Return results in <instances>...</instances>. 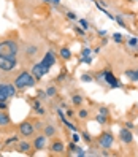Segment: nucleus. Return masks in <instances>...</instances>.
<instances>
[{"instance_id": "1", "label": "nucleus", "mask_w": 138, "mask_h": 157, "mask_svg": "<svg viewBox=\"0 0 138 157\" xmlns=\"http://www.w3.org/2000/svg\"><path fill=\"white\" fill-rule=\"evenodd\" d=\"M35 82H36V79L33 78V75L30 71H21L14 79V86L17 90H25L29 87H33Z\"/></svg>"}, {"instance_id": "2", "label": "nucleus", "mask_w": 138, "mask_h": 157, "mask_svg": "<svg viewBox=\"0 0 138 157\" xmlns=\"http://www.w3.org/2000/svg\"><path fill=\"white\" fill-rule=\"evenodd\" d=\"M19 44L16 40H3L0 41V56H6V57H17L19 54Z\"/></svg>"}, {"instance_id": "3", "label": "nucleus", "mask_w": 138, "mask_h": 157, "mask_svg": "<svg viewBox=\"0 0 138 157\" xmlns=\"http://www.w3.org/2000/svg\"><path fill=\"white\" fill-rule=\"evenodd\" d=\"M17 59L16 57H6V56H0V70L2 71H13L17 68Z\"/></svg>"}, {"instance_id": "4", "label": "nucleus", "mask_w": 138, "mask_h": 157, "mask_svg": "<svg viewBox=\"0 0 138 157\" xmlns=\"http://www.w3.org/2000/svg\"><path fill=\"white\" fill-rule=\"evenodd\" d=\"M48 71H49V68L46 67L43 62H36L35 65L32 67V70H30V73L33 75L35 79H41L44 75H48Z\"/></svg>"}, {"instance_id": "5", "label": "nucleus", "mask_w": 138, "mask_h": 157, "mask_svg": "<svg viewBox=\"0 0 138 157\" xmlns=\"http://www.w3.org/2000/svg\"><path fill=\"white\" fill-rule=\"evenodd\" d=\"M113 143H114V136H113L111 133H109V132L102 133V135H100V138H98V144L102 146V147H105V149L111 147V146H113Z\"/></svg>"}, {"instance_id": "6", "label": "nucleus", "mask_w": 138, "mask_h": 157, "mask_svg": "<svg viewBox=\"0 0 138 157\" xmlns=\"http://www.w3.org/2000/svg\"><path fill=\"white\" fill-rule=\"evenodd\" d=\"M33 132H35V127H33L32 122L24 121V122L19 124V133H21L22 136H25V138H27V136H32Z\"/></svg>"}, {"instance_id": "7", "label": "nucleus", "mask_w": 138, "mask_h": 157, "mask_svg": "<svg viewBox=\"0 0 138 157\" xmlns=\"http://www.w3.org/2000/svg\"><path fill=\"white\" fill-rule=\"evenodd\" d=\"M41 62H43L48 68L54 67V65H56V54H54L52 51H48V52L44 54V57L41 59Z\"/></svg>"}, {"instance_id": "8", "label": "nucleus", "mask_w": 138, "mask_h": 157, "mask_svg": "<svg viewBox=\"0 0 138 157\" xmlns=\"http://www.w3.org/2000/svg\"><path fill=\"white\" fill-rule=\"evenodd\" d=\"M46 138H48V136H46L44 133L36 136L35 140H33V144H32V146H33V149H36V151L44 149V147H46Z\"/></svg>"}, {"instance_id": "9", "label": "nucleus", "mask_w": 138, "mask_h": 157, "mask_svg": "<svg viewBox=\"0 0 138 157\" xmlns=\"http://www.w3.org/2000/svg\"><path fill=\"white\" fill-rule=\"evenodd\" d=\"M119 138H121V141L122 143H132L133 141V135H132V132H130V128H121V132H119Z\"/></svg>"}, {"instance_id": "10", "label": "nucleus", "mask_w": 138, "mask_h": 157, "mask_svg": "<svg viewBox=\"0 0 138 157\" xmlns=\"http://www.w3.org/2000/svg\"><path fill=\"white\" fill-rule=\"evenodd\" d=\"M102 75H103V79H105V81H106L111 87H119V81L116 79V76L113 75L111 71H108V70H106V71H103V73H102Z\"/></svg>"}, {"instance_id": "11", "label": "nucleus", "mask_w": 138, "mask_h": 157, "mask_svg": "<svg viewBox=\"0 0 138 157\" xmlns=\"http://www.w3.org/2000/svg\"><path fill=\"white\" fill-rule=\"evenodd\" d=\"M49 149H51L52 154H63V151H65V146H63L62 141L56 140V141H52V143H51Z\"/></svg>"}, {"instance_id": "12", "label": "nucleus", "mask_w": 138, "mask_h": 157, "mask_svg": "<svg viewBox=\"0 0 138 157\" xmlns=\"http://www.w3.org/2000/svg\"><path fill=\"white\" fill-rule=\"evenodd\" d=\"M38 51H40L38 44H33V43H30V44H25V48H24L25 56H29V57H33L35 54H38Z\"/></svg>"}, {"instance_id": "13", "label": "nucleus", "mask_w": 138, "mask_h": 157, "mask_svg": "<svg viewBox=\"0 0 138 157\" xmlns=\"http://www.w3.org/2000/svg\"><path fill=\"white\" fill-rule=\"evenodd\" d=\"M43 133L46 135V136H56V133H57V128H56V125H52V124H49V125H44V128H43Z\"/></svg>"}, {"instance_id": "14", "label": "nucleus", "mask_w": 138, "mask_h": 157, "mask_svg": "<svg viewBox=\"0 0 138 157\" xmlns=\"http://www.w3.org/2000/svg\"><path fill=\"white\" fill-rule=\"evenodd\" d=\"M32 144L30 143H27V141H21L19 146H17V151H19L21 154H27V152H30L32 151Z\"/></svg>"}, {"instance_id": "15", "label": "nucleus", "mask_w": 138, "mask_h": 157, "mask_svg": "<svg viewBox=\"0 0 138 157\" xmlns=\"http://www.w3.org/2000/svg\"><path fill=\"white\" fill-rule=\"evenodd\" d=\"M10 122H11L10 116H8L6 113H3V109H0V125H2V127L10 125Z\"/></svg>"}, {"instance_id": "16", "label": "nucleus", "mask_w": 138, "mask_h": 157, "mask_svg": "<svg viewBox=\"0 0 138 157\" xmlns=\"http://www.w3.org/2000/svg\"><path fill=\"white\" fill-rule=\"evenodd\" d=\"M124 75L130 79V81H133V82H138V73H136V70H125V73Z\"/></svg>"}, {"instance_id": "17", "label": "nucleus", "mask_w": 138, "mask_h": 157, "mask_svg": "<svg viewBox=\"0 0 138 157\" xmlns=\"http://www.w3.org/2000/svg\"><path fill=\"white\" fill-rule=\"evenodd\" d=\"M59 56H60L63 60H70V59H71V51H70L68 48H62V49L59 51Z\"/></svg>"}, {"instance_id": "18", "label": "nucleus", "mask_w": 138, "mask_h": 157, "mask_svg": "<svg viewBox=\"0 0 138 157\" xmlns=\"http://www.w3.org/2000/svg\"><path fill=\"white\" fill-rule=\"evenodd\" d=\"M57 94V89H56V86H48V87H46V95H48V97H54V95H56Z\"/></svg>"}, {"instance_id": "19", "label": "nucleus", "mask_w": 138, "mask_h": 157, "mask_svg": "<svg viewBox=\"0 0 138 157\" xmlns=\"http://www.w3.org/2000/svg\"><path fill=\"white\" fill-rule=\"evenodd\" d=\"M95 121H97L98 124L105 125V124H106V121H108V116H105V114H100V113H98V114L95 116Z\"/></svg>"}, {"instance_id": "20", "label": "nucleus", "mask_w": 138, "mask_h": 157, "mask_svg": "<svg viewBox=\"0 0 138 157\" xmlns=\"http://www.w3.org/2000/svg\"><path fill=\"white\" fill-rule=\"evenodd\" d=\"M71 103L75 105V106H81V103H82V97H81V95H76V94H75V95L71 97Z\"/></svg>"}, {"instance_id": "21", "label": "nucleus", "mask_w": 138, "mask_h": 157, "mask_svg": "<svg viewBox=\"0 0 138 157\" xmlns=\"http://www.w3.org/2000/svg\"><path fill=\"white\" fill-rule=\"evenodd\" d=\"M78 117L79 119H87L89 117V111H87V109H79V111H78Z\"/></svg>"}, {"instance_id": "22", "label": "nucleus", "mask_w": 138, "mask_h": 157, "mask_svg": "<svg viewBox=\"0 0 138 157\" xmlns=\"http://www.w3.org/2000/svg\"><path fill=\"white\" fill-rule=\"evenodd\" d=\"M81 81L82 82H90V81H94V78H92L90 75H87V73H84V75L81 76Z\"/></svg>"}, {"instance_id": "23", "label": "nucleus", "mask_w": 138, "mask_h": 157, "mask_svg": "<svg viewBox=\"0 0 138 157\" xmlns=\"http://www.w3.org/2000/svg\"><path fill=\"white\" fill-rule=\"evenodd\" d=\"M73 152H75V154H78L79 157H84V155H86V152L82 151V149H81L79 146H75V151H73Z\"/></svg>"}, {"instance_id": "24", "label": "nucleus", "mask_w": 138, "mask_h": 157, "mask_svg": "<svg viewBox=\"0 0 138 157\" xmlns=\"http://www.w3.org/2000/svg\"><path fill=\"white\" fill-rule=\"evenodd\" d=\"M79 140H81V135H79V133H76V132H75V133L71 135V141H73V143H78Z\"/></svg>"}, {"instance_id": "25", "label": "nucleus", "mask_w": 138, "mask_h": 157, "mask_svg": "<svg viewBox=\"0 0 138 157\" xmlns=\"http://www.w3.org/2000/svg\"><path fill=\"white\" fill-rule=\"evenodd\" d=\"M127 44H128V46H133V48H135V46L138 44V38H135V36H133V38H130V40L127 41Z\"/></svg>"}, {"instance_id": "26", "label": "nucleus", "mask_w": 138, "mask_h": 157, "mask_svg": "<svg viewBox=\"0 0 138 157\" xmlns=\"http://www.w3.org/2000/svg\"><path fill=\"white\" fill-rule=\"evenodd\" d=\"M81 138H82V140H84L87 144L92 141V138H90V135H89V133H82V135H81Z\"/></svg>"}, {"instance_id": "27", "label": "nucleus", "mask_w": 138, "mask_h": 157, "mask_svg": "<svg viewBox=\"0 0 138 157\" xmlns=\"http://www.w3.org/2000/svg\"><path fill=\"white\" fill-rule=\"evenodd\" d=\"M113 40H114L116 43H121V41H122V35H121V33H114V35H113Z\"/></svg>"}, {"instance_id": "28", "label": "nucleus", "mask_w": 138, "mask_h": 157, "mask_svg": "<svg viewBox=\"0 0 138 157\" xmlns=\"http://www.w3.org/2000/svg\"><path fill=\"white\" fill-rule=\"evenodd\" d=\"M90 52H92L90 48H84V49L81 51V56H82V57H84V56H90Z\"/></svg>"}, {"instance_id": "29", "label": "nucleus", "mask_w": 138, "mask_h": 157, "mask_svg": "<svg viewBox=\"0 0 138 157\" xmlns=\"http://www.w3.org/2000/svg\"><path fill=\"white\" fill-rule=\"evenodd\" d=\"M81 62H82V63H87V65H89V63L92 62V57H90V56H84V57L81 59Z\"/></svg>"}, {"instance_id": "30", "label": "nucleus", "mask_w": 138, "mask_h": 157, "mask_svg": "<svg viewBox=\"0 0 138 157\" xmlns=\"http://www.w3.org/2000/svg\"><path fill=\"white\" fill-rule=\"evenodd\" d=\"M79 24L82 25V29H89V24H87V21H86V19H81V21H79Z\"/></svg>"}, {"instance_id": "31", "label": "nucleus", "mask_w": 138, "mask_h": 157, "mask_svg": "<svg viewBox=\"0 0 138 157\" xmlns=\"http://www.w3.org/2000/svg\"><path fill=\"white\" fill-rule=\"evenodd\" d=\"M98 113H100V114H105V116H108V114H109L108 108H100V109H98Z\"/></svg>"}, {"instance_id": "32", "label": "nucleus", "mask_w": 138, "mask_h": 157, "mask_svg": "<svg viewBox=\"0 0 138 157\" xmlns=\"http://www.w3.org/2000/svg\"><path fill=\"white\" fill-rule=\"evenodd\" d=\"M67 17H68V19H75V21H76V14H75V13H71V11L67 13Z\"/></svg>"}, {"instance_id": "33", "label": "nucleus", "mask_w": 138, "mask_h": 157, "mask_svg": "<svg viewBox=\"0 0 138 157\" xmlns=\"http://www.w3.org/2000/svg\"><path fill=\"white\" fill-rule=\"evenodd\" d=\"M8 108V101H0V109H6Z\"/></svg>"}, {"instance_id": "34", "label": "nucleus", "mask_w": 138, "mask_h": 157, "mask_svg": "<svg viewBox=\"0 0 138 157\" xmlns=\"http://www.w3.org/2000/svg\"><path fill=\"white\" fill-rule=\"evenodd\" d=\"M35 111H36V113H38L40 116H43V114H44V108H41V106H38V108H36V109H35Z\"/></svg>"}, {"instance_id": "35", "label": "nucleus", "mask_w": 138, "mask_h": 157, "mask_svg": "<svg viewBox=\"0 0 138 157\" xmlns=\"http://www.w3.org/2000/svg\"><path fill=\"white\" fill-rule=\"evenodd\" d=\"M14 141H17V136H11L10 140H6V144H10V143H14Z\"/></svg>"}, {"instance_id": "36", "label": "nucleus", "mask_w": 138, "mask_h": 157, "mask_svg": "<svg viewBox=\"0 0 138 157\" xmlns=\"http://www.w3.org/2000/svg\"><path fill=\"white\" fill-rule=\"evenodd\" d=\"M75 32H76L78 35H84V30H82V29H79V27H75Z\"/></svg>"}, {"instance_id": "37", "label": "nucleus", "mask_w": 138, "mask_h": 157, "mask_svg": "<svg viewBox=\"0 0 138 157\" xmlns=\"http://www.w3.org/2000/svg\"><path fill=\"white\" fill-rule=\"evenodd\" d=\"M73 116H75V113H73L71 109H68V111H67V117H73Z\"/></svg>"}, {"instance_id": "38", "label": "nucleus", "mask_w": 138, "mask_h": 157, "mask_svg": "<svg viewBox=\"0 0 138 157\" xmlns=\"http://www.w3.org/2000/svg\"><path fill=\"white\" fill-rule=\"evenodd\" d=\"M75 146H76V144H75V143H71V144H70V146H68V149H70V151H71V152H73V151H75Z\"/></svg>"}, {"instance_id": "39", "label": "nucleus", "mask_w": 138, "mask_h": 157, "mask_svg": "<svg viewBox=\"0 0 138 157\" xmlns=\"http://www.w3.org/2000/svg\"><path fill=\"white\" fill-rule=\"evenodd\" d=\"M49 2H51L52 5H59V3H60V0H49Z\"/></svg>"}, {"instance_id": "40", "label": "nucleus", "mask_w": 138, "mask_h": 157, "mask_svg": "<svg viewBox=\"0 0 138 157\" xmlns=\"http://www.w3.org/2000/svg\"><path fill=\"white\" fill-rule=\"evenodd\" d=\"M125 125H127V128H130V130H132V128H133V124H132V122H127Z\"/></svg>"}, {"instance_id": "41", "label": "nucleus", "mask_w": 138, "mask_h": 157, "mask_svg": "<svg viewBox=\"0 0 138 157\" xmlns=\"http://www.w3.org/2000/svg\"><path fill=\"white\" fill-rule=\"evenodd\" d=\"M98 35L103 36V35H106V32H105V30H98Z\"/></svg>"}, {"instance_id": "42", "label": "nucleus", "mask_w": 138, "mask_h": 157, "mask_svg": "<svg viewBox=\"0 0 138 157\" xmlns=\"http://www.w3.org/2000/svg\"><path fill=\"white\" fill-rule=\"evenodd\" d=\"M2 86H3V82H0V90H2Z\"/></svg>"}, {"instance_id": "43", "label": "nucleus", "mask_w": 138, "mask_h": 157, "mask_svg": "<svg viewBox=\"0 0 138 157\" xmlns=\"http://www.w3.org/2000/svg\"><path fill=\"white\" fill-rule=\"evenodd\" d=\"M43 2H49V0H43Z\"/></svg>"}, {"instance_id": "44", "label": "nucleus", "mask_w": 138, "mask_h": 157, "mask_svg": "<svg viewBox=\"0 0 138 157\" xmlns=\"http://www.w3.org/2000/svg\"><path fill=\"white\" fill-rule=\"evenodd\" d=\"M136 73H138V70H136Z\"/></svg>"}]
</instances>
